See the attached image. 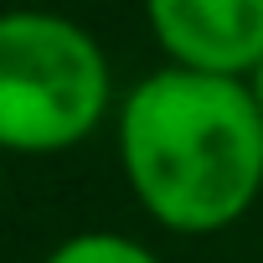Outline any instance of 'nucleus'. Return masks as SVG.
Returning <instances> with one entry per match:
<instances>
[{"instance_id": "3", "label": "nucleus", "mask_w": 263, "mask_h": 263, "mask_svg": "<svg viewBox=\"0 0 263 263\" xmlns=\"http://www.w3.org/2000/svg\"><path fill=\"white\" fill-rule=\"evenodd\" d=\"M165 67L248 78L263 57V0H140Z\"/></svg>"}, {"instance_id": "5", "label": "nucleus", "mask_w": 263, "mask_h": 263, "mask_svg": "<svg viewBox=\"0 0 263 263\" xmlns=\"http://www.w3.org/2000/svg\"><path fill=\"white\" fill-rule=\"evenodd\" d=\"M242 88H248V98H253V108H258V119H263V57H258V67L242 78Z\"/></svg>"}, {"instance_id": "2", "label": "nucleus", "mask_w": 263, "mask_h": 263, "mask_svg": "<svg viewBox=\"0 0 263 263\" xmlns=\"http://www.w3.org/2000/svg\"><path fill=\"white\" fill-rule=\"evenodd\" d=\"M119 83L98 31L67 11H0V150L52 160L114 124Z\"/></svg>"}, {"instance_id": "4", "label": "nucleus", "mask_w": 263, "mask_h": 263, "mask_svg": "<svg viewBox=\"0 0 263 263\" xmlns=\"http://www.w3.org/2000/svg\"><path fill=\"white\" fill-rule=\"evenodd\" d=\"M42 263H165L145 237L119 232V227H78L67 237H57Z\"/></svg>"}, {"instance_id": "6", "label": "nucleus", "mask_w": 263, "mask_h": 263, "mask_svg": "<svg viewBox=\"0 0 263 263\" xmlns=\"http://www.w3.org/2000/svg\"><path fill=\"white\" fill-rule=\"evenodd\" d=\"M6 165H11V155L0 150V196H6Z\"/></svg>"}, {"instance_id": "1", "label": "nucleus", "mask_w": 263, "mask_h": 263, "mask_svg": "<svg viewBox=\"0 0 263 263\" xmlns=\"http://www.w3.org/2000/svg\"><path fill=\"white\" fill-rule=\"evenodd\" d=\"M114 160L124 191L176 237H217L263 201V119L242 78L150 67L119 88Z\"/></svg>"}]
</instances>
